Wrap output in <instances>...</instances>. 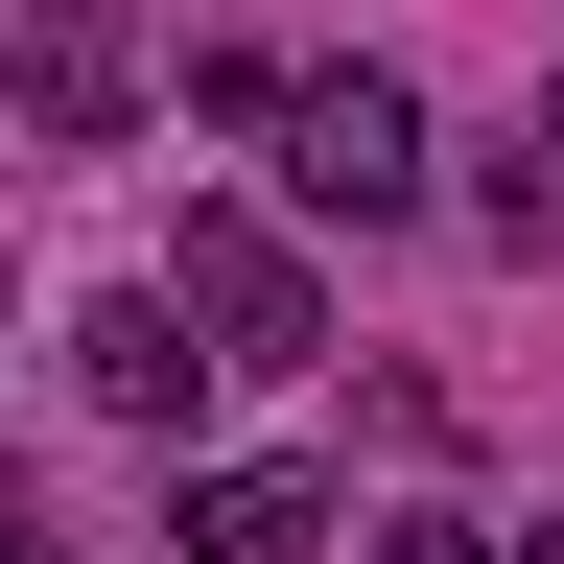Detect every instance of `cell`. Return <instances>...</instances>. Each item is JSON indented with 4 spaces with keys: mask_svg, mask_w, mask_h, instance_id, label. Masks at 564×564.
<instances>
[{
    "mask_svg": "<svg viewBox=\"0 0 564 564\" xmlns=\"http://www.w3.org/2000/svg\"><path fill=\"white\" fill-rule=\"evenodd\" d=\"M0 564H47V494H24V470H0Z\"/></svg>",
    "mask_w": 564,
    "mask_h": 564,
    "instance_id": "cell-7",
    "label": "cell"
},
{
    "mask_svg": "<svg viewBox=\"0 0 564 564\" xmlns=\"http://www.w3.org/2000/svg\"><path fill=\"white\" fill-rule=\"evenodd\" d=\"M518 165H541V188H564V70H541V118H518Z\"/></svg>",
    "mask_w": 564,
    "mask_h": 564,
    "instance_id": "cell-8",
    "label": "cell"
},
{
    "mask_svg": "<svg viewBox=\"0 0 564 564\" xmlns=\"http://www.w3.org/2000/svg\"><path fill=\"white\" fill-rule=\"evenodd\" d=\"M0 306H24V282H0Z\"/></svg>",
    "mask_w": 564,
    "mask_h": 564,
    "instance_id": "cell-10",
    "label": "cell"
},
{
    "mask_svg": "<svg viewBox=\"0 0 564 564\" xmlns=\"http://www.w3.org/2000/svg\"><path fill=\"white\" fill-rule=\"evenodd\" d=\"M0 118L118 141V118H141V24H118V0H0Z\"/></svg>",
    "mask_w": 564,
    "mask_h": 564,
    "instance_id": "cell-3",
    "label": "cell"
},
{
    "mask_svg": "<svg viewBox=\"0 0 564 564\" xmlns=\"http://www.w3.org/2000/svg\"><path fill=\"white\" fill-rule=\"evenodd\" d=\"M494 564H564V541H494Z\"/></svg>",
    "mask_w": 564,
    "mask_h": 564,
    "instance_id": "cell-9",
    "label": "cell"
},
{
    "mask_svg": "<svg viewBox=\"0 0 564 564\" xmlns=\"http://www.w3.org/2000/svg\"><path fill=\"white\" fill-rule=\"evenodd\" d=\"M377 564H494V541L447 518V494H400V518H377Z\"/></svg>",
    "mask_w": 564,
    "mask_h": 564,
    "instance_id": "cell-6",
    "label": "cell"
},
{
    "mask_svg": "<svg viewBox=\"0 0 564 564\" xmlns=\"http://www.w3.org/2000/svg\"><path fill=\"white\" fill-rule=\"evenodd\" d=\"M70 400H95V423H141V447H165V423L212 400V329L165 306V282H95V306H70Z\"/></svg>",
    "mask_w": 564,
    "mask_h": 564,
    "instance_id": "cell-4",
    "label": "cell"
},
{
    "mask_svg": "<svg viewBox=\"0 0 564 564\" xmlns=\"http://www.w3.org/2000/svg\"><path fill=\"white\" fill-rule=\"evenodd\" d=\"M306 541H329V470H282V447H236V470L165 494V564H306Z\"/></svg>",
    "mask_w": 564,
    "mask_h": 564,
    "instance_id": "cell-5",
    "label": "cell"
},
{
    "mask_svg": "<svg viewBox=\"0 0 564 564\" xmlns=\"http://www.w3.org/2000/svg\"><path fill=\"white\" fill-rule=\"evenodd\" d=\"M165 306L212 329V377H282V352L329 329V282H306V236H282V212H188V236H165Z\"/></svg>",
    "mask_w": 564,
    "mask_h": 564,
    "instance_id": "cell-2",
    "label": "cell"
},
{
    "mask_svg": "<svg viewBox=\"0 0 564 564\" xmlns=\"http://www.w3.org/2000/svg\"><path fill=\"white\" fill-rule=\"evenodd\" d=\"M282 188H306V212H352V236H400V212H423V95H400V70H282Z\"/></svg>",
    "mask_w": 564,
    "mask_h": 564,
    "instance_id": "cell-1",
    "label": "cell"
}]
</instances>
